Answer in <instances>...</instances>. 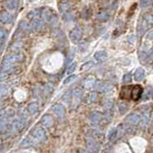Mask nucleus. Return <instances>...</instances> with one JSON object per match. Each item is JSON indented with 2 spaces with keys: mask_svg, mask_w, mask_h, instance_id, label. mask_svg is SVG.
I'll return each mask as SVG.
<instances>
[{
  "mask_svg": "<svg viewBox=\"0 0 153 153\" xmlns=\"http://www.w3.org/2000/svg\"><path fill=\"white\" fill-rule=\"evenodd\" d=\"M143 89L140 84L136 85H131V89H130V100L134 102L139 101V99L141 98L143 94Z\"/></svg>",
  "mask_w": 153,
  "mask_h": 153,
  "instance_id": "nucleus-1",
  "label": "nucleus"
},
{
  "mask_svg": "<svg viewBox=\"0 0 153 153\" xmlns=\"http://www.w3.org/2000/svg\"><path fill=\"white\" fill-rule=\"evenodd\" d=\"M130 89L131 85H125L121 89L120 92V98L123 100H130Z\"/></svg>",
  "mask_w": 153,
  "mask_h": 153,
  "instance_id": "nucleus-2",
  "label": "nucleus"
},
{
  "mask_svg": "<svg viewBox=\"0 0 153 153\" xmlns=\"http://www.w3.org/2000/svg\"><path fill=\"white\" fill-rule=\"evenodd\" d=\"M135 76H136V79H143V72L142 69H139L137 72H136V74H135Z\"/></svg>",
  "mask_w": 153,
  "mask_h": 153,
  "instance_id": "nucleus-3",
  "label": "nucleus"
}]
</instances>
